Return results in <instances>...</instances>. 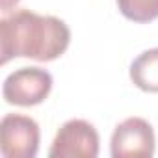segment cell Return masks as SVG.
<instances>
[{
	"instance_id": "cell-1",
	"label": "cell",
	"mask_w": 158,
	"mask_h": 158,
	"mask_svg": "<svg viewBox=\"0 0 158 158\" xmlns=\"http://www.w3.org/2000/svg\"><path fill=\"white\" fill-rule=\"evenodd\" d=\"M71 43L69 26L54 15L15 10L0 21V63L13 58L35 61L58 60Z\"/></svg>"
},
{
	"instance_id": "cell-2",
	"label": "cell",
	"mask_w": 158,
	"mask_h": 158,
	"mask_svg": "<svg viewBox=\"0 0 158 158\" xmlns=\"http://www.w3.org/2000/svg\"><path fill=\"white\" fill-rule=\"evenodd\" d=\"M52 91V74L41 67H21L6 76L2 97L13 106H37Z\"/></svg>"
},
{
	"instance_id": "cell-3",
	"label": "cell",
	"mask_w": 158,
	"mask_h": 158,
	"mask_svg": "<svg viewBox=\"0 0 158 158\" xmlns=\"http://www.w3.org/2000/svg\"><path fill=\"white\" fill-rule=\"evenodd\" d=\"M99 132L86 119L65 121L54 136L48 156L50 158H97L99 156Z\"/></svg>"
},
{
	"instance_id": "cell-4",
	"label": "cell",
	"mask_w": 158,
	"mask_h": 158,
	"mask_svg": "<svg viewBox=\"0 0 158 158\" xmlns=\"http://www.w3.org/2000/svg\"><path fill=\"white\" fill-rule=\"evenodd\" d=\"M39 125L23 114H6L0 123V152L4 158H34L39 151Z\"/></svg>"
},
{
	"instance_id": "cell-5",
	"label": "cell",
	"mask_w": 158,
	"mask_h": 158,
	"mask_svg": "<svg viewBox=\"0 0 158 158\" xmlns=\"http://www.w3.org/2000/svg\"><path fill=\"white\" fill-rule=\"evenodd\" d=\"M154 149V130L143 117H128L114 128L110 139V154L114 158H149Z\"/></svg>"
},
{
	"instance_id": "cell-6",
	"label": "cell",
	"mask_w": 158,
	"mask_h": 158,
	"mask_svg": "<svg viewBox=\"0 0 158 158\" xmlns=\"http://www.w3.org/2000/svg\"><path fill=\"white\" fill-rule=\"evenodd\" d=\"M130 80L147 93H158V47L143 50L130 63Z\"/></svg>"
},
{
	"instance_id": "cell-7",
	"label": "cell",
	"mask_w": 158,
	"mask_h": 158,
	"mask_svg": "<svg viewBox=\"0 0 158 158\" xmlns=\"http://www.w3.org/2000/svg\"><path fill=\"white\" fill-rule=\"evenodd\" d=\"M121 15L132 23H151L158 19V0H115Z\"/></svg>"
},
{
	"instance_id": "cell-8",
	"label": "cell",
	"mask_w": 158,
	"mask_h": 158,
	"mask_svg": "<svg viewBox=\"0 0 158 158\" xmlns=\"http://www.w3.org/2000/svg\"><path fill=\"white\" fill-rule=\"evenodd\" d=\"M21 2V0H0V8H2V11H11L17 4Z\"/></svg>"
}]
</instances>
